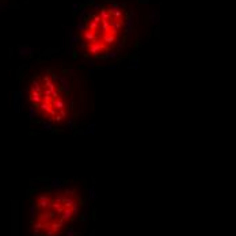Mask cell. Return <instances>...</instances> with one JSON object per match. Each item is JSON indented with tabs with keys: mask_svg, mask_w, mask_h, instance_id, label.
I'll use <instances>...</instances> for the list:
<instances>
[{
	"mask_svg": "<svg viewBox=\"0 0 236 236\" xmlns=\"http://www.w3.org/2000/svg\"><path fill=\"white\" fill-rule=\"evenodd\" d=\"M129 12L121 3L98 4L81 26L83 53L90 58H103L115 52L126 33Z\"/></svg>",
	"mask_w": 236,
	"mask_h": 236,
	"instance_id": "cell-1",
	"label": "cell"
},
{
	"mask_svg": "<svg viewBox=\"0 0 236 236\" xmlns=\"http://www.w3.org/2000/svg\"><path fill=\"white\" fill-rule=\"evenodd\" d=\"M29 99L36 114L45 121L60 124L69 117V92L64 81L50 69L34 75L29 87Z\"/></svg>",
	"mask_w": 236,
	"mask_h": 236,
	"instance_id": "cell-2",
	"label": "cell"
}]
</instances>
